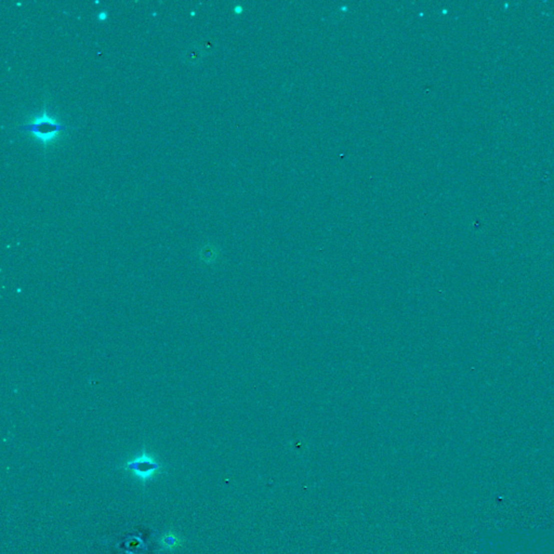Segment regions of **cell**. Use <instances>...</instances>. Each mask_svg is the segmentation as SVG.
<instances>
[{
	"instance_id": "obj_3",
	"label": "cell",
	"mask_w": 554,
	"mask_h": 554,
	"mask_svg": "<svg viewBox=\"0 0 554 554\" xmlns=\"http://www.w3.org/2000/svg\"><path fill=\"white\" fill-rule=\"evenodd\" d=\"M160 545L163 546L165 550H173L178 548V546L182 545V539L180 538L176 532L173 531H167L165 535H163L159 539Z\"/></svg>"
},
{
	"instance_id": "obj_2",
	"label": "cell",
	"mask_w": 554,
	"mask_h": 554,
	"mask_svg": "<svg viewBox=\"0 0 554 554\" xmlns=\"http://www.w3.org/2000/svg\"><path fill=\"white\" fill-rule=\"evenodd\" d=\"M122 469L126 472L131 473L137 480L145 486L152 479H154L159 474H162L165 468L159 460L149 452L145 448L140 453H137L122 465Z\"/></svg>"
},
{
	"instance_id": "obj_6",
	"label": "cell",
	"mask_w": 554,
	"mask_h": 554,
	"mask_svg": "<svg viewBox=\"0 0 554 554\" xmlns=\"http://www.w3.org/2000/svg\"><path fill=\"white\" fill-rule=\"evenodd\" d=\"M99 18H100V19H101V20L105 19V18H106V13H105V12H102V13H101V15H99Z\"/></svg>"
},
{
	"instance_id": "obj_4",
	"label": "cell",
	"mask_w": 554,
	"mask_h": 554,
	"mask_svg": "<svg viewBox=\"0 0 554 554\" xmlns=\"http://www.w3.org/2000/svg\"><path fill=\"white\" fill-rule=\"evenodd\" d=\"M203 56H204V51L202 50V48H200L199 46L194 45L190 47V48L184 52V60L190 64L194 65L202 61Z\"/></svg>"
},
{
	"instance_id": "obj_5",
	"label": "cell",
	"mask_w": 554,
	"mask_h": 554,
	"mask_svg": "<svg viewBox=\"0 0 554 554\" xmlns=\"http://www.w3.org/2000/svg\"><path fill=\"white\" fill-rule=\"evenodd\" d=\"M218 255H219L218 249L216 248V246H212V245H207L202 250H200V259H202L206 263L215 262L218 258Z\"/></svg>"
},
{
	"instance_id": "obj_1",
	"label": "cell",
	"mask_w": 554,
	"mask_h": 554,
	"mask_svg": "<svg viewBox=\"0 0 554 554\" xmlns=\"http://www.w3.org/2000/svg\"><path fill=\"white\" fill-rule=\"evenodd\" d=\"M66 129H68V126L59 122L56 117L50 116L46 108L43 109L39 115L32 117L28 125L20 127V130L31 132L44 145L57 141L60 135Z\"/></svg>"
}]
</instances>
